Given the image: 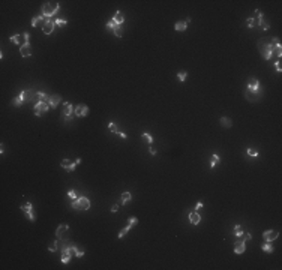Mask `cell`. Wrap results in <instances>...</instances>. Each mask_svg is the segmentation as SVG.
<instances>
[{
    "label": "cell",
    "mask_w": 282,
    "mask_h": 270,
    "mask_svg": "<svg viewBox=\"0 0 282 270\" xmlns=\"http://www.w3.org/2000/svg\"><path fill=\"white\" fill-rule=\"evenodd\" d=\"M74 111H75V107L71 104V102H65V104H63V111H62V120L65 123H69L75 116Z\"/></svg>",
    "instance_id": "cell-5"
},
{
    "label": "cell",
    "mask_w": 282,
    "mask_h": 270,
    "mask_svg": "<svg viewBox=\"0 0 282 270\" xmlns=\"http://www.w3.org/2000/svg\"><path fill=\"white\" fill-rule=\"evenodd\" d=\"M246 155H248V156H252V158H257V156H258V152L255 150V149H252V147H249V149L246 150Z\"/></svg>",
    "instance_id": "cell-41"
},
{
    "label": "cell",
    "mask_w": 282,
    "mask_h": 270,
    "mask_svg": "<svg viewBox=\"0 0 282 270\" xmlns=\"http://www.w3.org/2000/svg\"><path fill=\"white\" fill-rule=\"evenodd\" d=\"M273 53H275L279 59L282 57V45H281V42H279V41H278V42L275 44V47H273Z\"/></svg>",
    "instance_id": "cell-26"
},
{
    "label": "cell",
    "mask_w": 282,
    "mask_h": 270,
    "mask_svg": "<svg viewBox=\"0 0 282 270\" xmlns=\"http://www.w3.org/2000/svg\"><path fill=\"white\" fill-rule=\"evenodd\" d=\"M32 45H30V42H24L21 47H20V54H21V57H30L32 56Z\"/></svg>",
    "instance_id": "cell-14"
},
{
    "label": "cell",
    "mask_w": 282,
    "mask_h": 270,
    "mask_svg": "<svg viewBox=\"0 0 282 270\" xmlns=\"http://www.w3.org/2000/svg\"><path fill=\"white\" fill-rule=\"evenodd\" d=\"M114 23H116L117 26H122L123 23H125V17H123V14H122V12L120 11H116V12H114V15H113V18H111Z\"/></svg>",
    "instance_id": "cell-20"
},
{
    "label": "cell",
    "mask_w": 282,
    "mask_h": 270,
    "mask_svg": "<svg viewBox=\"0 0 282 270\" xmlns=\"http://www.w3.org/2000/svg\"><path fill=\"white\" fill-rule=\"evenodd\" d=\"M278 41H279V38H270V41H269V42H266V41H260L258 42L260 53H261L264 60H270L273 57V47H275V44Z\"/></svg>",
    "instance_id": "cell-1"
},
{
    "label": "cell",
    "mask_w": 282,
    "mask_h": 270,
    "mask_svg": "<svg viewBox=\"0 0 282 270\" xmlns=\"http://www.w3.org/2000/svg\"><path fill=\"white\" fill-rule=\"evenodd\" d=\"M60 167H62V168H65V170L68 171V170H69V167H71V161H69L68 158L62 159V162H60Z\"/></svg>",
    "instance_id": "cell-37"
},
{
    "label": "cell",
    "mask_w": 282,
    "mask_h": 270,
    "mask_svg": "<svg viewBox=\"0 0 282 270\" xmlns=\"http://www.w3.org/2000/svg\"><path fill=\"white\" fill-rule=\"evenodd\" d=\"M39 23H45V17L44 15H38L32 20V27H38V24Z\"/></svg>",
    "instance_id": "cell-25"
},
{
    "label": "cell",
    "mask_w": 282,
    "mask_h": 270,
    "mask_svg": "<svg viewBox=\"0 0 282 270\" xmlns=\"http://www.w3.org/2000/svg\"><path fill=\"white\" fill-rule=\"evenodd\" d=\"M137 224H138V219H137V218H135V216H131V218H129V219H128V225H131L132 228H134V227H135Z\"/></svg>",
    "instance_id": "cell-44"
},
{
    "label": "cell",
    "mask_w": 282,
    "mask_h": 270,
    "mask_svg": "<svg viewBox=\"0 0 282 270\" xmlns=\"http://www.w3.org/2000/svg\"><path fill=\"white\" fill-rule=\"evenodd\" d=\"M233 234L236 236V237H242L243 234H245V231H243V227L242 225H234V228H233Z\"/></svg>",
    "instance_id": "cell-23"
},
{
    "label": "cell",
    "mask_w": 282,
    "mask_h": 270,
    "mask_svg": "<svg viewBox=\"0 0 282 270\" xmlns=\"http://www.w3.org/2000/svg\"><path fill=\"white\" fill-rule=\"evenodd\" d=\"M54 29H56V20L48 18V20H45V23L42 24V32H44L45 35H51V33L54 32Z\"/></svg>",
    "instance_id": "cell-11"
},
{
    "label": "cell",
    "mask_w": 282,
    "mask_h": 270,
    "mask_svg": "<svg viewBox=\"0 0 282 270\" xmlns=\"http://www.w3.org/2000/svg\"><path fill=\"white\" fill-rule=\"evenodd\" d=\"M23 38H24V42H30V35H29V32H24Z\"/></svg>",
    "instance_id": "cell-46"
},
{
    "label": "cell",
    "mask_w": 282,
    "mask_h": 270,
    "mask_svg": "<svg viewBox=\"0 0 282 270\" xmlns=\"http://www.w3.org/2000/svg\"><path fill=\"white\" fill-rule=\"evenodd\" d=\"M275 68H276V71H278V72H281V71H282V68H281V62H279V60H276V62H275Z\"/></svg>",
    "instance_id": "cell-47"
},
{
    "label": "cell",
    "mask_w": 282,
    "mask_h": 270,
    "mask_svg": "<svg viewBox=\"0 0 282 270\" xmlns=\"http://www.w3.org/2000/svg\"><path fill=\"white\" fill-rule=\"evenodd\" d=\"M279 237V231H275V230H266L263 233V239L264 242H273Z\"/></svg>",
    "instance_id": "cell-12"
},
{
    "label": "cell",
    "mask_w": 282,
    "mask_h": 270,
    "mask_svg": "<svg viewBox=\"0 0 282 270\" xmlns=\"http://www.w3.org/2000/svg\"><path fill=\"white\" fill-rule=\"evenodd\" d=\"M246 251V242L245 240H237L236 245H234V254L240 255Z\"/></svg>",
    "instance_id": "cell-17"
},
{
    "label": "cell",
    "mask_w": 282,
    "mask_h": 270,
    "mask_svg": "<svg viewBox=\"0 0 282 270\" xmlns=\"http://www.w3.org/2000/svg\"><path fill=\"white\" fill-rule=\"evenodd\" d=\"M71 207L75 209V210H89L90 209V200H89L87 197H84V195H80L77 200L72 201Z\"/></svg>",
    "instance_id": "cell-4"
},
{
    "label": "cell",
    "mask_w": 282,
    "mask_h": 270,
    "mask_svg": "<svg viewBox=\"0 0 282 270\" xmlns=\"http://www.w3.org/2000/svg\"><path fill=\"white\" fill-rule=\"evenodd\" d=\"M141 137H143V138L147 141V143H149L150 146H153V141H155V138H153V135H152V134H149V132H143V134H141Z\"/></svg>",
    "instance_id": "cell-29"
},
{
    "label": "cell",
    "mask_w": 282,
    "mask_h": 270,
    "mask_svg": "<svg viewBox=\"0 0 282 270\" xmlns=\"http://www.w3.org/2000/svg\"><path fill=\"white\" fill-rule=\"evenodd\" d=\"M188 29V24L185 23V21H177L176 24H174V30L176 32H185Z\"/></svg>",
    "instance_id": "cell-21"
},
{
    "label": "cell",
    "mask_w": 282,
    "mask_h": 270,
    "mask_svg": "<svg viewBox=\"0 0 282 270\" xmlns=\"http://www.w3.org/2000/svg\"><path fill=\"white\" fill-rule=\"evenodd\" d=\"M132 200V194L131 192H123L122 194V204H128Z\"/></svg>",
    "instance_id": "cell-27"
},
{
    "label": "cell",
    "mask_w": 282,
    "mask_h": 270,
    "mask_svg": "<svg viewBox=\"0 0 282 270\" xmlns=\"http://www.w3.org/2000/svg\"><path fill=\"white\" fill-rule=\"evenodd\" d=\"M188 218H189V222H191L192 225H198V224L201 222V215H200L198 212H189Z\"/></svg>",
    "instance_id": "cell-18"
},
{
    "label": "cell",
    "mask_w": 282,
    "mask_h": 270,
    "mask_svg": "<svg viewBox=\"0 0 282 270\" xmlns=\"http://www.w3.org/2000/svg\"><path fill=\"white\" fill-rule=\"evenodd\" d=\"M63 245H60V252H62V263L63 264H68L71 263V258H72V245L68 242H62Z\"/></svg>",
    "instance_id": "cell-3"
},
{
    "label": "cell",
    "mask_w": 282,
    "mask_h": 270,
    "mask_svg": "<svg viewBox=\"0 0 282 270\" xmlns=\"http://www.w3.org/2000/svg\"><path fill=\"white\" fill-rule=\"evenodd\" d=\"M68 197L74 201V200H77V198H78V195H77V191L75 189H71V191H68Z\"/></svg>",
    "instance_id": "cell-45"
},
{
    "label": "cell",
    "mask_w": 282,
    "mask_h": 270,
    "mask_svg": "<svg viewBox=\"0 0 282 270\" xmlns=\"http://www.w3.org/2000/svg\"><path fill=\"white\" fill-rule=\"evenodd\" d=\"M186 78H188V72H186V71H180V72H177V80L180 81V83H183Z\"/></svg>",
    "instance_id": "cell-34"
},
{
    "label": "cell",
    "mask_w": 282,
    "mask_h": 270,
    "mask_svg": "<svg viewBox=\"0 0 282 270\" xmlns=\"http://www.w3.org/2000/svg\"><path fill=\"white\" fill-rule=\"evenodd\" d=\"M66 24H68V21L63 20V18H57L56 20V26H57V27H65Z\"/></svg>",
    "instance_id": "cell-42"
},
{
    "label": "cell",
    "mask_w": 282,
    "mask_h": 270,
    "mask_svg": "<svg viewBox=\"0 0 282 270\" xmlns=\"http://www.w3.org/2000/svg\"><path fill=\"white\" fill-rule=\"evenodd\" d=\"M117 135H119L120 138H123V140H125V138H128V135H126L125 132H122V131H117Z\"/></svg>",
    "instance_id": "cell-50"
},
{
    "label": "cell",
    "mask_w": 282,
    "mask_h": 270,
    "mask_svg": "<svg viewBox=\"0 0 282 270\" xmlns=\"http://www.w3.org/2000/svg\"><path fill=\"white\" fill-rule=\"evenodd\" d=\"M219 164V155H212V161H210V168H215V167Z\"/></svg>",
    "instance_id": "cell-33"
},
{
    "label": "cell",
    "mask_w": 282,
    "mask_h": 270,
    "mask_svg": "<svg viewBox=\"0 0 282 270\" xmlns=\"http://www.w3.org/2000/svg\"><path fill=\"white\" fill-rule=\"evenodd\" d=\"M72 251H74V255H75V257H78V258L84 257V251H83V249H80L77 245H72Z\"/></svg>",
    "instance_id": "cell-28"
},
{
    "label": "cell",
    "mask_w": 282,
    "mask_h": 270,
    "mask_svg": "<svg viewBox=\"0 0 282 270\" xmlns=\"http://www.w3.org/2000/svg\"><path fill=\"white\" fill-rule=\"evenodd\" d=\"M117 210H119V206H117V204H113V206H111V212L116 213Z\"/></svg>",
    "instance_id": "cell-49"
},
{
    "label": "cell",
    "mask_w": 282,
    "mask_h": 270,
    "mask_svg": "<svg viewBox=\"0 0 282 270\" xmlns=\"http://www.w3.org/2000/svg\"><path fill=\"white\" fill-rule=\"evenodd\" d=\"M261 96H263V87H260L258 90H255V92H245V98L249 101H257Z\"/></svg>",
    "instance_id": "cell-15"
},
{
    "label": "cell",
    "mask_w": 282,
    "mask_h": 270,
    "mask_svg": "<svg viewBox=\"0 0 282 270\" xmlns=\"http://www.w3.org/2000/svg\"><path fill=\"white\" fill-rule=\"evenodd\" d=\"M69 236H71V228L68 224H62L57 227L56 230V237L60 242H69Z\"/></svg>",
    "instance_id": "cell-6"
},
{
    "label": "cell",
    "mask_w": 282,
    "mask_h": 270,
    "mask_svg": "<svg viewBox=\"0 0 282 270\" xmlns=\"http://www.w3.org/2000/svg\"><path fill=\"white\" fill-rule=\"evenodd\" d=\"M9 41H11L12 44H15V45H20V47H21V36H20V35H14V36H11V38H9Z\"/></svg>",
    "instance_id": "cell-32"
},
{
    "label": "cell",
    "mask_w": 282,
    "mask_h": 270,
    "mask_svg": "<svg viewBox=\"0 0 282 270\" xmlns=\"http://www.w3.org/2000/svg\"><path fill=\"white\" fill-rule=\"evenodd\" d=\"M261 86H260V81L257 78H251L248 81V86H246V92H255V90H258Z\"/></svg>",
    "instance_id": "cell-16"
},
{
    "label": "cell",
    "mask_w": 282,
    "mask_h": 270,
    "mask_svg": "<svg viewBox=\"0 0 282 270\" xmlns=\"http://www.w3.org/2000/svg\"><path fill=\"white\" fill-rule=\"evenodd\" d=\"M81 161H83L81 158H77L74 162H71V167H69V170H68V171H69V173H71V171H75V167L78 165V164H81Z\"/></svg>",
    "instance_id": "cell-38"
},
{
    "label": "cell",
    "mask_w": 282,
    "mask_h": 270,
    "mask_svg": "<svg viewBox=\"0 0 282 270\" xmlns=\"http://www.w3.org/2000/svg\"><path fill=\"white\" fill-rule=\"evenodd\" d=\"M113 33H114V36H117V38H122V36H123V27H120V26H117V27L113 30Z\"/></svg>",
    "instance_id": "cell-39"
},
{
    "label": "cell",
    "mask_w": 282,
    "mask_h": 270,
    "mask_svg": "<svg viewBox=\"0 0 282 270\" xmlns=\"http://www.w3.org/2000/svg\"><path fill=\"white\" fill-rule=\"evenodd\" d=\"M108 129L113 132V134H117V131H119V128H117V125L114 123V122H110L108 123Z\"/></svg>",
    "instance_id": "cell-40"
},
{
    "label": "cell",
    "mask_w": 282,
    "mask_h": 270,
    "mask_svg": "<svg viewBox=\"0 0 282 270\" xmlns=\"http://www.w3.org/2000/svg\"><path fill=\"white\" fill-rule=\"evenodd\" d=\"M221 126L222 128H231L233 126V122H231V119L230 117H221Z\"/></svg>",
    "instance_id": "cell-24"
},
{
    "label": "cell",
    "mask_w": 282,
    "mask_h": 270,
    "mask_svg": "<svg viewBox=\"0 0 282 270\" xmlns=\"http://www.w3.org/2000/svg\"><path fill=\"white\" fill-rule=\"evenodd\" d=\"M75 117H86V116L89 114V107L86 104H78L75 107Z\"/></svg>",
    "instance_id": "cell-13"
},
{
    "label": "cell",
    "mask_w": 282,
    "mask_h": 270,
    "mask_svg": "<svg viewBox=\"0 0 282 270\" xmlns=\"http://www.w3.org/2000/svg\"><path fill=\"white\" fill-rule=\"evenodd\" d=\"M246 26H248L249 29H254V27H255V18H254V17H249V18L246 20Z\"/></svg>",
    "instance_id": "cell-43"
},
{
    "label": "cell",
    "mask_w": 282,
    "mask_h": 270,
    "mask_svg": "<svg viewBox=\"0 0 282 270\" xmlns=\"http://www.w3.org/2000/svg\"><path fill=\"white\" fill-rule=\"evenodd\" d=\"M3 152H5V146L0 144V153H3Z\"/></svg>",
    "instance_id": "cell-53"
},
{
    "label": "cell",
    "mask_w": 282,
    "mask_h": 270,
    "mask_svg": "<svg viewBox=\"0 0 282 270\" xmlns=\"http://www.w3.org/2000/svg\"><path fill=\"white\" fill-rule=\"evenodd\" d=\"M200 209H203V203H201V201H198V203L195 204V212H198Z\"/></svg>",
    "instance_id": "cell-48"
},
{
    "label": "cell",
    "mask_w": 282,
    "mask_h": 270,
    "mask_svg": "<svg viewBox=\"0 0 282 270\" xmlns=\"http://www.w3.org/2000/svg\"><path fill=\"white\" fill-rule=\"evenodd\" d=\"M60 95H50V99H48V105L50 108H57V105L60 104Z\"/></svg>",
    "instance_id": "cell-19"
},
{
    "label": "cell",
    "mask_w": 282,
    "mask_h": 270,
    "mask_svg": "<svg viewBox=\"0 0 282 270\" xmlns=\"http://www.w3.org/2000/svg\"><path fill=\"white\" fill-rule=\"evenodd\" d=\"M48 110H50L48 102H41V101H38L36 104L33 105V113H35V116H42V114H45Z\"/></svg>",
    "instance_id": "cell-8"
},
{
    "label": "cell",
    "mask_w": 282,
    "mask_h": 270,
    "mask_svg": "<svg viewBox=\"0 0 282 270\" xmlns=\"http://www.w3.org/2000/svg\"><path fill=\"white\" fill-rule=\"evenodd\" d=\"M21 212H24L26 215H27L29 221H32V222L36 221V216H35V212H33V204H32V203L23 204V206H21Z\"/></svg>",
    "instance_id": "cell-10"
},
{
    "label": "cell",
    "mask_w": 282,
    "mask_h": 270,
    "mask_svg": "<svg viewBox=\"0 0 282 270\" xmlns=\"http://www.w3.org/2000/svg\"><path fill=\"white\" fill-rule=\"evenodd\" d=\"M116 27H117V24H116V23H114L113 20H110V21H108V23L105 24V29H107L108 32H113V30H114V29H116Z\"/></svg>",
    "instance_id": "cell-36"
},
{
    "label": "cell",
    "mask_w": 282,
    "mask_h": 270,
    "mask_svg": "<svg viewBox=\"0 0 282 270\" xmlns=\"http://www.w3.org/2000/svg\"><path fill=\"white\" fill-rule=\"evenodd\" d=\"M60 243H62V242L57 239V240L53 243V245H51V246H48V251H50V252H56L57 249H60Z\"/></svg>",
    "instance_id": "cell-31"
},
{
    "label": "cell",
    "mask_w": 282,
    "mask_h": 270,
    "mask_svg": "<svg viewBox=\"0 0 282 270\" xmlns=\"http://www.w3.org/2000/svg\"><path fill=\"white\" fill-rule=\"evenodd\" d=\"M255 14L258 15V18L255 20V24H257L261 30H269V29H270V24H269V23L264 20V14H263V12H261L260 9L255 11Z\"/></svg>",
    "instance_id": "cell-9"
},
{
    "label": "cell",
    "mask_w": 282,
    "mask_h": 270,
    "mask_svg": "<svg viewBox=\"0 0 282 270\" xmlns=\"http://www.w3.org/2000/svg\"><path fill=\"white\" fill-rule=\"evenodd\" d=\"M35 96H36L38 101H41V102H48V99H50V95H47L44 92H36Z\"/></svg>",
    "instance_id": "cell-22"
},
{
    "label": "cell",
    "mask_w": 282,
    "mask_h": 270,
    "mask_svg": "<svg viewBox=\"0 0 282 270\" xmlns=\"http://www.w3.org/2000/svg\"><path fill=\"white\" fill-rule=\"evenodd\" d=\"M32 96H33V92L32 90H23V92L12 101V105H15V107H21L24 102H27V101H30L32 99Z\"/></svg>",
    "instance_id": "cell-7"
},
{
    "label": "cell",
    "mask_w": 282,
    "mask_h": 270,
    "mask_svg": "<svg viewBox=\"0 0 282 270\" xmlns=\"http://www.w3.org/2000/svg\"><path fill=\"white\" fill-rule=\"evenodd\" d=\"M149 153H150V155H153V156H155V155H156V149H153V147L150 146V147H149Z\"/></svg>",
    "instance_id": "cell-51"
},
{
    "label": "cell",
    "mask_w": 282,
    "mask_h": 270,
    "mask_svg": "<svg viewBox=\"0 0 282 270\" xmlns=\"http://www.w3.org/2000/svg\"><path fill=\"white\" fill-rule=\"evenodd\" d=\"M261 249H263L264 252H267V254H272V252H273V246L270 245V242H267V243H264V245L261 246Z\"/></svg>",
    "instance_id": "cell-35"
},
{
    "label": "cell",
    "mask_w": 282,
    "mask_h": 270,
    "mask_svg": "<svg viewBox=\"0 0 282 270\" xmlns=\"http://www.w3.org/2000/svg\"><path fill=\"white\" fill-rule=\"evenodd\" d=\"M131 230H132V227H131V225H126V227H125V228H123V230L120 231V233L117 234V239H123V237H125V236H126L128 233H129Z\"/></svg>",
    "instance_id": "cell-30"
},
{
    "label": "cell",
    "mask_w": 282,
    "mask_h": 270,
    "mask_svg": "<svg viewBox=\"0 0 282 270\" xmlns=\"http://www.w3.org/2000/svg\"><path fill=\"white\" fill-rule=\"evenodd\" d=\"M41 11H42V15L47 17V20H48V18H51V17H54L57 12L60 11V5H59L57 2H45V3L42 5Z\"/></svg>",
    "instance_id": "cell-2"
},
{
    "label": "cell",
    "mask_w": 282,
    "mask_h": 270,
    "mask_svg": "<svg viewBox=\"0 0 282 270\" xmlns=\"http://www.w3.org/2000/svg\"><path fill=\"white\" fill-rule=\"evenodd\" d=\"M251 239H252V234L249 233V234H246V236H245V239H243V240H245V242H248V240H251Z\"/></svg>",
    "instance_id": "cell-52"
}]
</instances>
